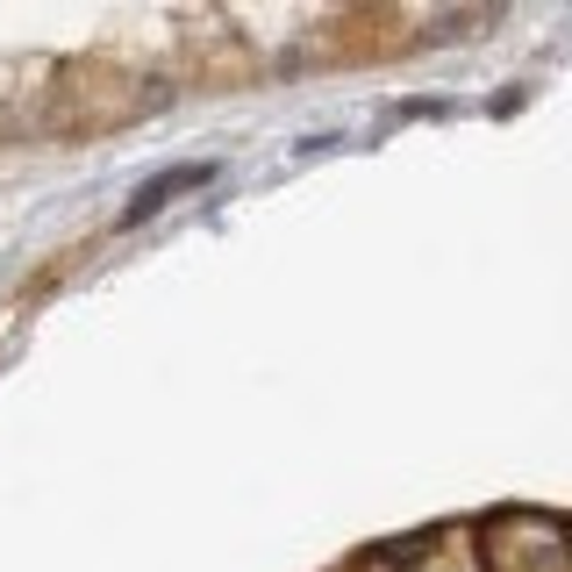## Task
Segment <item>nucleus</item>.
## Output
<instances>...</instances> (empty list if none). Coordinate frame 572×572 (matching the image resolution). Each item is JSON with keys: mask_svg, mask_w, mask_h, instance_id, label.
Here are the masks:
<instances>
[{"mask_svg": "<svg viewBox=\"0 0 572 572\" xmlns=\"http://www.w3.org/2000/svg\"><path fill=\"white\" fill-rule=\"evenodd\" d=\"M215 179V165H179V173H157L151 187H137L129 193V208H122V229H137V223H151L165 201H179V193H193V187H208Z\"/></svg>", "mask_w": 572, "mask_h": 572, "instance_id": "1", "label": "nucleus"}]
</instances>
